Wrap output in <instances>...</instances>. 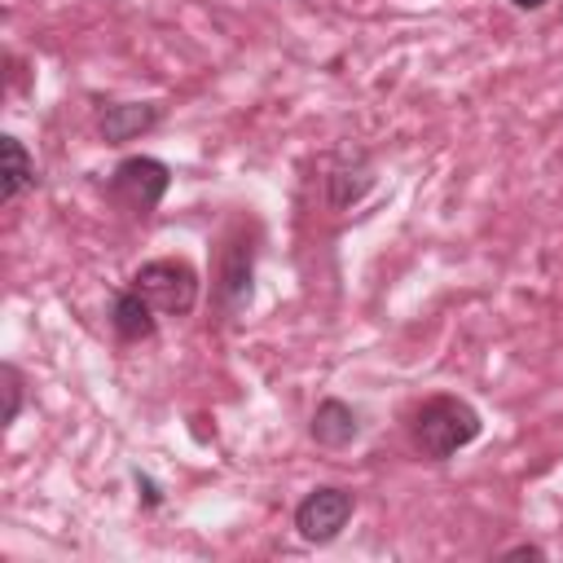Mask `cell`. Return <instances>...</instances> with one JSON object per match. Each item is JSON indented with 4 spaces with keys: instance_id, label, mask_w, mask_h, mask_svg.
Segmentation results:
<instances>
[{
    "instance_id": "cell-2",
    "label": "cell",
    "mask_w": 563,
    "mask_h": 563,
    "mask_svg": "<svg viewBox=\"0 0 563 563\" xmlns=\"http://www.w3.org/2000/svg\"><path fill=\"white\" fill-rule=\"evenodd\" d=\"M132 290H141L158 312H189L198 299V277L185 260H150L136 268Z\"/></svg>"
},
{
    "instance_id": "cell-9",
    "label": "cell",
    "mask_w": 563,
    "mask_h": 563,
    "mask_svg": "<svg viewBox=\"0 0 563 563\" xmlns=\"http://www.w3.org/2000/svg\"><path fill=\"white\" fill-rule=\"evenodd\" d=\"M251 295V251L246 246H233L224 255V299L229 303H242Z\"/></svg>"
},
{
    "instance_id": "cell-6",
    "label": "cell",
    "mask_w": 563,
    "mask_h": 563,
    "mask_svg": "<svg viewBox=\"0 0 563 563\" xmlns=\"http://www.w3.org/2000/svg\"><path fill=\"white\" fill-rule=\"evenodd\" d=\"M110 317H114V330L123 339H150L154 334V308H150V299L141 290H123L114 299V312Z\"/></svg>"
},
{
    "instance_id": "cell-4",
    "label": "cell",
    "mask_w": 563,
    "mask_h": 563,
    "mask_svg": "<svg viewBox=\"0 0 563 563\" xmlns=\"http://www.w3.org/2000/svg\"><path fill=\"white\" fill-rule=\"evenodd\" d=\"M347 515H352V493H343V488H317V493H308L299 501L295 528H299L303 541H334L339 528L347 523Z\"/></svg>"
},
{
    "instance_id": "cell-7",
    "label": "cell",
    "mask_w": 563,
    "mask_h": 563,
    "mask_svg": "<svg viewBox=\"0 0 563 563\" xmlns=\"http://www.w3.org/2000/svg\"><path fill=\"white\" fill-rule=\"evenodd\" d=\"M154 123H158V106H110L101 119V132H106V141H128Z\"/></svg>"
},
{
    "instance_id": "cell-1",
    "label": "cell",
    "mask_w": 563,
    "mask_h": 563,
    "mask_svg": "<svg viewBox=\"0 0 563 563\" xmlns=\"http://www.w3.org/2000/svg\"><path fill=\"white\" fill-rule=\"evenodd\" d=\"M413 435L427 457H453L457 449H466L479 435V413L457 396H435L418 409Z\"/></svg>"
},
{
    "instance_id": "cell-11",
    "label": "cell",
    "mask_w": 563,
    "mask_h": 563,
    "mask_svg": "<svg viewBox=\"0 0 563 563\" xmlns=\"http://www.w3.org/2000/svg\"><path fill=\"white\" fill-rule=\"evenodd\" d=\"M519 9H537V4H545V0H515Z\"/></svg>"
},
{
    "instance_id": "cell-3",
    "label": "cell",
    "mask_w": 563,
    "mask_h": 563,
    "mask_svg": "<svg viewBox=\"0 0 563 563\" xmlns=\"http://www.w3.org/2000/svg\"><path fill=\"white\" fill-rule=\"evenodd\" d=\"M110 189H114V198L123 202V207H132L136 216H145V211H154L158 207V198L167 194V167L158 163V158H123L119 167H114V180H110Z\"/></svg>"
},
{
    "instance_id": "cell-8",
    "label": "cell",
    "mask_w": 563,
    "mask_h": 563,
    "mask_svg": "<svg viewBox=\"0 0 563 563\" xmlns=\"http://www.w3.org/2000/svg\"><path fill=\"white\" fill-rule=\"evenodd\" d=\"M4 180H0V198L4 202H13L31 180H35V167H31V158H26V150H22V141L18 136H4Z\"/></svg>"
},
{
    "instance_id": "cell-5",
    "label": "cell",
    "mask_w": 563,
    "mask_h": 563,
    "mask_svg": "<svg viewBox=\"0 0 563 563\" xmlns=\"http://www.w3.org/2000/svg\"><path fill=\"white\" fill-rule=\"evenodd\" d=\"M312 440L325 449H343L356 440V413L343 400H321L312 413Z\"/></svg>"
},
{
    "instance_id": "cell-10",
    "label": "cell",
    "mask_w": 563,
    "mask_h": 563,
    "mask_svg": "<svg viewBox=\"0 0 563 563\" xmlns=\"http://www.w3.org/2000/svg\"><path fill=\"white\" fill-rule=\"evenodd\" d=\"M18 405H22V383H18V369L4 365V422L18 418Z\"/></svg>"
}]
</instances>
